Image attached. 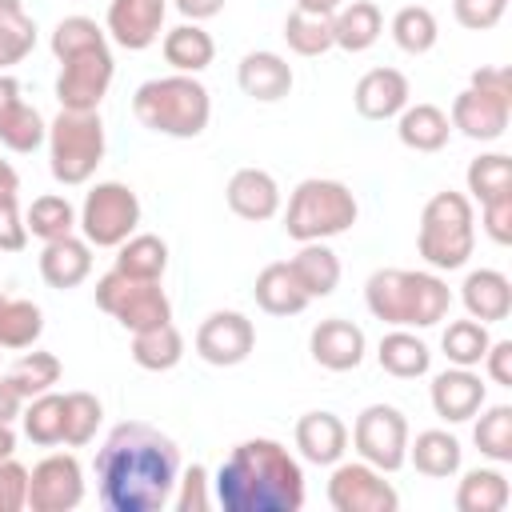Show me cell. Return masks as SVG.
I'll return each instance as SVG.
<instances>
[{
    "label": "cell",
    "instance_id": "cell-1",
    "mask_svg": "<svg viewBox=\"0 0 512 512\" xmlns=\"http://www.w3.org/2000/svg\"><path fill=\"white\" fill-rule=\"evenodd\" d=\"M96 492L108 512H160L180 476V448L152 424H116L96 452Z\"/></svg>",
    "mask_w": 512,
    "mask_h": 512
},
{
    "label": "cell",
    "instance_id": "cell-2",
    "mask_svg": "<svg viewBox=\"0 0 512 512\" xmlns=\"http://www.w3.org/2000/svg\"><path fill=\"white\" fill-rule=\"evenodd\" d=\"M212 496L224 512H300L304 468L280 440L252 436L220 460Z\"/></svg>",
    "mask_w": 512,
    "mask_h": 512
},
{
    "label": "cell",
    "instance_id": "cell-3",
    "mask_svg": "<svg viewBox=\"0 0 512 512\" xmlns=\"http://www.w3.org/2000/svg\"><path fill=\"white\" fill-rule=\"evenodd\" d=\"M52 56L60 60V76H56L60 108L100 112L112 88V76H116L108 32L92 16H64L52 28Z\"/></svg>",
    "mask_w": 512,
    "mask_h": 512
},
{
    "label": "cell",
    "instance_id": "cell-4",
    "mask_svg": "<svg viewBox=\"0 0 512 512\" xmlns=\"http://www.w3.org/2000/svg\"><path fill=\"white\" fill-rule=\"evenodd\" d=\"M368 312L388 328H432L452 308V288L436 272L376 268L364 280Z\"/></svg>",
    "mask_w": 512,
    "mask_h": 512
},
{
    "label": "cell",
    "instance_id": "cell-5",
    "mask_svg": "<svg viewBox=\"0 0 512 512\" xmlns=\"http://www.w3.org/2000/svg\"><path fill=\"white\" fill-rule=\"evenodd\" d=\"M132 116L156 136L196 140L212 120V96L188 72L152 76L132 92Z\"/></svg>",
    "mask_w": 512,
    "mask_h": 512
},
{
    "label": "cell",
    "instance_id": "cell-6",
    "mask_svg": "<svg viewBox=\"0 0 512 512\" xmlns=\"http://www.w3.org/2000/svg\"><path fill=\"white\" fill-rule=\"evenodd\" d=\"M416 248L424 256V264L432 272H456L468 264L472 248H476V212L472 200L464 192H436L424 212H420V228H416Z\"/></svg>",
    "mask_w": 512,
    "mask_h": 512
},
{
    "label": "cell",
    "instance_id": "cell-7",
    "mask_svg": "<svg viewBox=\"0 0 512 512\" xmlns=\"http://www.w3.org/2000/svg\"><path fill=\"white\" fill-rule=\"evenodd\" d=\"M360 216V204L352 196V188L344 180H328V176H308L292 188L288 196V212H284V232L296 244L308 240H332L344 236Z\"/></svg>",
    "mask_w": 512,
    "mask_h": 512
},
{
    "label": "cell",
    "instance_id": "cell-8",
    "mask_svg": "<svg viewBox=\"0 0 512 512\" xmlns=\"http://www.w3.org/2000/svg\"><path fill=\"white\" fill-rule=\"evenodd\" d=\"M104 160V124L100 112H72L60 108V116L48 124V168L56 184L76 188L96 176Z\"/></svg>",
    "mask_w": 512,
    "mask_h": 512
},
{
    "label": "cell",
    "instance_id": "cell-9",
    "mask_svg": "<svg viewBox=\"0 0 512 512\" xmlns=\"http://www.w3.org/2000/svg\"><path fill=\"white\" fill-rule=\"evenodd\" d=\"M96 308L108 312L128 332L172 320V300L160 288V280H136V276L116 272V268L96 280Z\"/></svg>",
    "mask_w": 512,
    "mask_h": 512
},
{
    "label": "cell",
    "instance_id": "cell-10",
    "mask_svg": "<svg viewBox=\"0 0 512 512\" xmlns=\"http://www.w3.org/2000/svg\"><path fill=\"white\" fill-rule=\"evenodd\" d=\"M76 228L84 232L88 244L116 248V244H124L140 228V196L128 184H120V180H100L84 196Z\"/></svg>",
    "mask_w": 512,
    "mask_h": 512
},
{
    "label": "cell",
    "instance_id": "cell-11",
    "mask_svg": "<svg viewBox=\"0 0 512 512\" xmlns=\"http://www.w3.org/2000/svg\"><path fill=\"white\" fill-rule=\"evenodd\" d=\"M352 444L364 464L396 472L408 464V420L392 404H368L352 424Z\"/></svg>",
    "mask_w": 512,
    "mask_h": 512
},
{
    "label": "cell",
    "instance_id": "cell-12",
    "mask_svg": "<svg viewBox=\"0 0 512 512\" xmlns=\"http://www.w3.org/2000/svg\"><path fill=\"white\" fill-rule=\"evenodd\" d=\"M328 504L336 512H396L400 496L380 468L364 460H348V464L336 460L328 476Z\"/></svg>",
    "mask_w": 512,
    "mask_h": 512
},
{
    "label": "cell",
    "instance_id": "cell-13",
    "mask_svg": "<svg viewBox=\"0 0 512 512\" xmlns=\"http://www.w3.org/2000/svg\"><path fill=\"white\" fill-rule=\"evenodd\" d=\"M252 348H256V328L244 312L220 308L208 312L196 328V356L212 368H236L252 356Z\"/></svg>",
    "mask_w": 512,
    "mask_h": 512
},
{
    "label": "cell",
    "instance_id": "cell-14",
    "mask_svg": "<svg viewBox=\"0 0 512 512\" xmlns=\"http://www.w3.org/2000/svg\"><path fill=\"white\" fill-rule=\"evenodd\" d=\"M84 500V468L76 456H44L28 472V508L32 512H72Z\"/></svg>",
    "mask_w": 512,
    "mask_h": 512
},
{
    "label": "cell",
    "instance_id": "cell-15",
    "mask_svg": "<svg viewBox=\"0 0 512 512\" xmlns=\"http://www.w3.org/2000/svg\"><path fill=\"white\" fill-rule=\"evenodd\" d=\"M168 16V0H108L104 32L128 52H144L160 40Z\"/></svg>",
    "mask_w": 512,
    "mask_h": 512
},
{
    "label": "cell",
    "instance_id": "cell-16",
    "mask_svg": "<svg viewBox=\"0 0 512 512\" xmlns=\"http://www.w3.org/2000/svg\"><path fill=\"white\" fill-rule=\"evenodd\" d=\"M44 140H48L44 116L20 96V80H16V76L0 72V144H4L8 152L28 156V152H36Z\"/></svg>",
    "mask_w": 512,
    "mask_h": 512
},
{
    "label": "cell",
    "instance_id": "cell-17",
    "mask_svg": "<svg viewBox=\"0 0 512 512\" xmlns=\"http://www.w3.org/2000/svg\"><path fill=\"white\" fill-rule=\"evenodd\" d=\"M428 400H432V412L444 420V424H464L472 420L484 400H488V384L472 372V368H444L432 376V388H428Z\"/></svg>",
    "mask_w": 512,
    "mask_h": 512
},
{
    "label": "cell",
    "instance_id": "cell-18",
    "mask_svg": "<svg viewBox=\"0 0 512 512\" xmlns=\"http://www.w3.org/2000/svg\"><path fill=\"white\" fill-rule=\"evenodd\" d=\"M452 128L468 140H500L508 132V120H512V100L504 96H488V92H476V88H464L456 100H452V112H448Z\"/></svg>",
    "mask_w": 512,
    "mask_h": 512
},
{
    "label": "cell",
    "instance_id": "cell-19",
    "mask_svg": "<svg viewBox=\"0 0 512 512\" xmlns=\"http://www.w3.org/2000/svg\"><path fill=\"white\" fill-rule=\"evenodd\" d=\"M364 348H368L364 328L352 324V320H344V316L320 320L312 328V336H308L312 360L320 368H328V372H352V368H360L364 364Z\"/></svg>",
    "mask_w": 512,
    "mask_h": 512
},
{
    "label": "cell",
    "instance_id": "cell-20",
    "mask_svg": "<svg viewBox=\"0 0 512 512\" xmlns=\"http://www.w3.org/2000/svg\"><path fill=\"white\" fill-rule=\"evenodd\" d=\"M236 84H240V92H244L248 100H256V104H276V100H284V96L292 92L296 76H292V64H288L280 52L260 48V52H244V56H240V64H236Z\"/></svg>",
    "mask_w": 512,
    "mask_h": 512
},
{
    "label": "cell",
    "instance_id": "cell-21",
    "mask_svg": "<svg viewBox=\"0 0 512 512\" xmlns=\"http://www.w3.org/2000/svg\"><path fill=\"white\" fill-rule=\"evenodd\" d=\"M408 96H412V88L400 68H372L352 88V104L364 120H396L404 112Z\"/></svg>",
    "mask_w": 512,
    "mask_h": 512
},
{
    "label": "cell",
    "instance_id": "cell-22",
    "mask_svg": "<svg viewBox=\"0 0 512 512\" xmlns=\"http://www.w3.org/2000/svg\"><path fill=\"white\" fill-rule=\"evenodd\" d=\"M224 200L240 220L264 224V220H272L280 212V184L264 168H236L228 188H224Z\"/></svg>",
    "mask_w": 512,
    "mask_h": 512
},
{
    "label": "cell",
    "instance_id": "cell-23",
    "mask_svg": "<svg viewBox=\"0 0 512 512\" xmlns=\"http://www.w3.org/2000/svg\"><path fill=\"white\" fill-rule=\"evenodd\" d=\"M92 272V244L84 236H60V240H48L40 248V276L48 288L56 292H68V288H80Z\"/></svg>",
    "mask_w": 512,
    "mask_h": 512
},
{
    "label": "cell",
    "instance_id": "cell-24",
    "mask_svg": "<svg viewBox=\"0 0 512 512\" xmlns=\"http://www.w3.org/2000/svg\"><path fill=\"white\" fill-rule=\"evenodd\" d=\"M460 304L480 324H500L512 312V280L496 268H472L460 284Z\"/></svg>",
    "mask_w": 512,
    "mask_h": 512
},
{
    "label": "cell",
    "instance_id": "cell-25",
    "mask_svg": "<svg viewBox=\"0 0 512 512\" xmlns=\"http://www.w3.org/2000/svg\"><path fill=\"white\" fill-rule=\"evenodd\" d=\"M296 448H300V456L308 464L332 468L348 448V428H344V420L336 412H324V408L304 412L296 420Z\"/></svg>",
    "mask_w": 512,
    "mask_h": 512
},
{
    "label": "cell",
    "instance_id": "cell-26",
    "mask_svg": "<svg viewBox=\"0 0 512 512\" xmlns=\"http://www.w3.org/2000/svg\"><path fill=\"white\" fill-rule=\"evenodd\" d=\"M408 464L428 480H448L464 464V448L448 428H424L416 440L408 436Z\"/></svg>",
    "mask_w": 512,
    "mask_h": 512
},
{
    "label": "cell",
    "instance_id": "cell-27",
    "mask_svg": "<svg viewBox=\"0 0 512 512\" xmlns=\"http://www.w3.org/2000/svg\"><path fill=\"white\" fill-rule=\"evenodd\" d=\"M384 32V12L372 0H344L332 12V44L344 52H368Z\"/></svg>",
    "mask_w": 512,
    "mask_h": 512
},
{
    "label": "cell",
    "instance_id": "cell-28",
    "mask_svg": "<svg viewBox=\"0 0 512 512\" xmlns=\"http://www.w3.org/2000/svg\"><path fill=\"white\" fill-rule=\"evenodd\" d=\"M396 136L412 152H440L452 136V120L436 104H404V112L396 116Z\"/></svg>",
    "mask_w": 512,
    "mask_h": 512
},
{
    "label": "cell",
    "instance_id": "cell-29",
    "mask_svg": "<svg viewBox=\"0 0 512 512\" xmlns=\"http://www.w3.org/2000/svg\"><path fill=\"white\" fill-rule=\"evenodd\" d=\"M292 276L300 280V288L308 292V300H324L336 292L340 284V256L324 244V240H308L300 244V252L288 260Z\"/></svg>",
    "mask_w": 512,
    "mask_h": 512
},
{
    "label": "cell",
    "instance_id": "cell-30",
    "mask_svg": "<svg viewBox=\"0 0 512 512\" xmlns=\"http://www.w3.org/2000/svg\"><path fill=\"white\" fill-rule=\"evenodd\" d=\"M252 296H256V304H260L268 316H296V312H304V308L312 304L308 292L300 288V280L292 276L288 260H276V264L260 268Z\"/></svg>",
    "mask_w": 512,
    "mask_h": 512
},
{
    "label": "cell",
    "instance_id": "cell-31",
    "mask_svg": "<svg viewBox=\"0 0 512 512\" xmlns=\"http://www.w3.org/2000/svg\"><path fill=\"white\" fill-rule=\"evenodd\" d=\"M376 360L388 376L396 380H416L432 368V348L412 332V328H392L380 336V348H376Z\"/></svg>",
    "mask_w": 512,
    "mask_h": 512
},
{
    "label": "cell",
    "instance_id": "cell-32",
    "mask_svg": "<svg viewBox=\"0 0 512 512\" xmlns=\"http://www.w3.org/2000/svg\"><path fill=\"white\" fill-rule=\"evenodd\" d=\"M160 52H164V60L172 64V72H188V76H196V72H204V68L216 60V40H212L200 24L184 20V24H176V28L164 32Z\"/></svg>",
    "mask_w": 512,
    "mask_h": 512
},
{
    "label": "cell",
    "instance_id": "cell-33",
    "mask_svg": "<svg viewBox=\"0 0 512 512\" xmlns=\"http://www.w3.org/2000/svg\"><path fill=\"white\" fill-rule=\"evenodd\" d=\"M132 360L144 372H172L184 360V336L172 320L132 332Z\"/></svg>",
    "mask_w": 512,
    "mask_h": 512
},
{
    "label": "cell",
    "instance_id": "cell-34",
    "mask_svg": "<svg viewBox=\"0 0 512 512\" xmlns=\"http://www.w3.org/2000/svg\"><path fill=\"white\" fill-rule=\"evenodd\" d=\"M508 500H512V488L500 468H468L456 484L460 512H504Z\"/></svg>",
    "mask_w": 512,
    "mask_h": 512
},
{
    "label": "cell",
    "instance_id": "cell-35",
    "mask_svg": "<svg viewBox=\"0 0 512 512\" xmlns=\"http://www.w3.org/2000/svg\"><path fill=\"white\" fill-rule=\"evenodd\" d=\"M44 332V312L40 304L32 300H20V296H8L0 288V348L8 352H24L40 340Z\"/></svg>",
    "mask_w": 512,
    "mask_h": 512
},
{
    "label": "cell",
    "instance_id": "cell-36",
    "mask_svg": "<svg viewBox=\"0 0 512 512\" xmlns=\"http://www.w3.org/2000/svg\"><path fill=\"white\" fill-rule=\"evenodd\" d=\"M116 272L136 280H160L168 268V244L152 232H132L124 244H116Z\"/></svg>",
    "mask_w": 512,
    "mask_h": 512
},
{
    "label": "cell",
    "instance_id": "cell-37",
    "mask_svg": "<svg viewBox=\"0 0 512 512\" xmlns=\"http://www.w3.org/2000/svg\"><path fill=\"white\" fill-rule=\"evenodd\" d=\"M24 224H28V236H36V240H44V244H48V240L72 236V232H76V224H80V212L72 208V200H68V196L48 192V196H36V200L28 204Z\"/></svg>",
    "mask_w": 512,
    "mask_h": 512
},
{
    "label": "cell",
    "instance_id": "cell-38",
    "mask_svg": "<svg viewBox=\"0 0 512 512\" xmlns=\"http://www.w3.org/2000/svg\"><path fill=\"white\" fill-rule=\"evenodd\" d=\"M388 32H392L396 48L408 52V56H424V52H432L436 40H440V24H436L432 8H424V4H404V8L392 16Z\"/></svg>",
    "mask_w": 512,
    "mask_h": 512
},
{
    "label": "cell",
    "instance_id": "cell-39",
    "mask_svg": "<svg viewBox=\"0 0 512 512\" xmlns=\"http://www.w3.org/2000/svg\"><path fill=\"white\" fill-rule=\"evenodd\" d=\"M60 360L52 356V352H40V348H32V352H24L8 372H4V380L12 384V392L20 396V400H32V396H40V392H52L56 384H60Z\"/></svg>",
    "mask_w": 512,
    "mask_h": 512
},
{
    "label": "cell",
    "instance_id": "cell-40",
    "mask_svg": "<svg viewBox=\"0 0 512 512\" xmlns=\"http://www.w3.org/2000/svg\"><path fill=\"white\" fill-rule=\"evenodd\" d=\"M28 408H20V424L24 436L40 448L64 444V396L60 392H40L32 400H24Z\"/></svg>",
    "mask_w": 512,
    "mask_h": 512
},
{
    "label": "cell",
    "instance_id": "cell-41",
    "mask_svg": "<svg viewBox=\"0 0 512 512\" xmlns=\"http://www.w3.org/2000/svg\"><path fill=\"white\" fill-rule=\"evenodd\" d=\"M36 48V20L20 0H0V72L20 64Z\"/></svg>",
    "mask_w": 512,
    "mask_h": 512
},
{
    "label": "cell",
    "instance_id": "cell-42",
    "mask_svg": "<svg viewBox=\"0 0 512 512\" xmlns=\"http://www.w3.org/2000/svg\"><path fill=\"white\" fill-rule=\"evenodd\" d=\"M284 40L296 56H324L332 44V12H304L292 8L284 20Z\"/></svg>",
    "mask_w": 512,
    "mask_h": 512
},
{
    "label": "cell",
    "instance_id": "cell-43",
    "mask_svg": "<svg viewBox=\"0 0 512 512\" xmlns=\"http://www.w3.org/2000/svg\"><path fill=\"white\" fill-rule=\"evenodd\" d=\"M464 180H468L472 200H480V204L504 200V196H512V156H504V152H484V156H476V160L468 164Z\"/></svg>",
    "mask_w": 512,
    "mask_h": 512
},
{
    "label": "cell",
    "instance_id": "cell-44",
    "mask_svg": "<svg viewBox=\"0 0 512 512\" xmlns=\"http://www.w3.org/2000/svg\"><path fill=\"white\" fill-rule=\"evenodd\" d=\"M488 344H492L488 324H480V320H472V316H468V320H452V324L444 328V336H440V348H444L448 364H456V368H476V364L484 360Z\"/></svg>",
    "mask_w": 512,
    "mask_h": 512
},
{
    "label": "cell",
    "instance_id": "cell-45",
    "mask_svg": "<svg viewBox=\"0 0 512 512\" xmlns=\"http://www.w3.org/2000/svg\"><path fill=\"white\" fill-rule=\"evenodd\" d=\"M476 416L480 420L472 428V440H476L480 456L508 464L512 460V404H492V408H480Z\"/></svg>",
    "mask_w": 512,
    "mask_h": 512
},
{
    "label": "cell",
    "instance_id": "cell-46",
    "mask_svg": "<svg viewBox=\"0 0 512 512\" xmlns=\"http://www.w3.org/2000/svg\"><path fill=\"white\" fill-rule=\"evenodd\" d=\"M104 420V404L92 392H64V444L68 448H84L96 428Z\"/></svg>",
    "mask_w": 512,
    "mask_h": 512
},
{
    "label": "cell",
    "instance_id": "cell-47",
    "mask_svg": "<svg viewBox=\"0 0 512 512\" xmlns=\"http://www.w3.org/2000/svg\"><path fill=\"white\" fill-rule=\"evenodd\" d=\"M176 484H180V492H176V512H208L212 504H216V496L208 492V468L204 464H192V468H184L180 476H176Z\"/></svg>",
    "mask_w": 512,
    "mask_h": 512
},
{
    "label": "cell",
    "instance_id": "cell-48",
    "mask_svg": "<svg viewBox=\"0 0 512 512\" xmlns=\"http://www.w3.org/2000/svg\"><path fill=\"white\" fill-rule=\"evenodd\" d=\"M508 12V0H452V16L460 28L468 32H488L504 20Z\"/></svg>",
    "mask_w": 512,
    "mask_h": 512
},
{
    "label": "cell",
    "instance_id": "cell-49",
    "mask_svg": "<svg viewBox=\"0 0 512 512\" xmlns=\"http://www.w3.org/2000/svg\"><path fill=\"white\" fill-rule=\"evenodd\" d=\"M28 508V468L20 460H0V512Z\"/></svg>",
    "mask_w": 512,
    "mask_h": 512
},
{
    "label": "cell",
    "instance_id": "cell-50",
    "mask_svg": "<svg viewBox=\"0 0 512 512\" xmlns=\"http://www.w3.org/2000/svg\"><path fill=\"white\" fill-rule=\"evenodd\" d=\"M480 224L492 236V244H512V196L480 204Z\"/></svg>",
    "mask_w": 512,
    "mask_h": 512
},
{
    "label": "cell",
    "instance_id": "cell-51",
    "mask_svg": "<svg viewBox=\"0 0 512 512\" xmlns=\"http://www.w3.org/2000/svg\"><path fill=\"white\" fill-rule=\"evenodd\" d=\"M28 244V224L20 216V200L0 204V252H20Z\"/></svg>",
    "mask_w": 512,
    "mask_h": 512
},
{
    "label": "cell",
    "instance_id": "cell-52",
    "mask_svg": "<svg viewBox=\"0 0 512 512\" xmlns=\"http://www.w3.org/2000/svg\"><path fill=\"white\" fill-rule=\"evenodd\" d=\"M480 364H484V372H488L492 384L512 388V340H492Z\"/></svg>",
    "mask_w": 512,
    "mask_h": 512
},
{
    "label": "cell",
    "instance_id": "cell-53",
    "mask_svg": "<svg viewBox=\"0 0 512 512\" xmlns=\"http://www.w3.org/2000/svg\"><path fill=\"white\" fill-rule=\"evenodd\" d=\"M468 88L512 100V72H508V68H476V72H472V80H468Z\"/></svg>",
    "mask_w": 512,
    "mask_h": 512
},
{
    "label": "cell",
    "instance_id": "cell-54",
    "mask_svg": "<svg viewBox=\"0 0 512 512\" xmlns=\"http://www.w3.org/2000/svg\"><path fill=\"white\" fill-rule=\"evenodd\" d=\"M172 4H176V12H180L184 20H192V24H204V20L220 16L228 0H172Z\"/></svg>",
    "mask_w": 512,
    "mask_h": 512
},
{
    "label": "cell",
    "instance_id": "cell-55",
    "mask_svg": "<svg viewBox=\"0 0 512 512\" xmlns=\"http://www.w3.org/2000/svg\"><path fill=\"white\" fill-rule=\"evenodd\" d=\"M20 408H24V400L12 392V384L0 376V424H12L16 416H20Z\"/></svg>",
    "mask_w": 512,
    "mask_h": 512
},
{
    "label": "cell",
    "instance_id": "cell-56",
    "mask_svg": "<svg viewBox=\"0 0 512 512\" xmlns=\"http://www.w3.org/2000/svg\"><path fill=\"white\" fill-rule=\"evenodd\" d=\"M12 200H20V176L8 160H0V204H12Z\"/></svg>",
    "mask_w": 512,
    "mask_h": 512
},
{
    "label": "cell",
    "instance_id": "cell-57",
    "mask_svg": "<svg viewBox=\"0 0 512 512\" xmlns=\"http://www.w3.org/2000/svg\"><path fill=\"white\" fill-rule=\"evenodd\" d=\"M296 8H304V12H336L344 0H292Z\"/></svg>",
    "mask_w": 512,
    "mask_h": 512
},
{
    "label": "cell",
    "instance_id": "cell-58",
    "mask_svg": "<svg viewBox=\"0 0 512 512\" xmlns=\"http://www.w3.org/2000/svg\"><path fill=\"white\" fill-rule=\"evenodd\" d=\"M16 448V436H12V424H0V460H8Z\"/></svg>",
    "mask_w": 512,
    "mask_h": 512
}]
</instances>
